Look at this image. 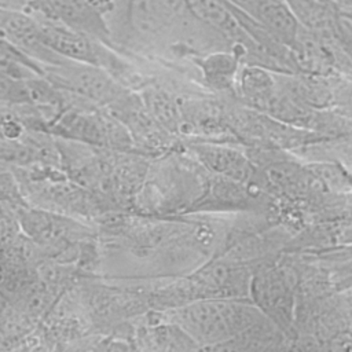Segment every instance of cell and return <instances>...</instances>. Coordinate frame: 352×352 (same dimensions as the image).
<instances>
[{
    "label": "cell",
    "mask_w": 352,
    "mask_h": 352,
    "mask_svg": "<svg viewBox=\"0 0 352 352\" xmlns=\"http://www.w3.org/2000/svg\"><path fill=\"white\" fill-rule=\"evenodd\" d=\"M158 312L198 346L235 338L270 322L248 298H198Z\"/></svg>",
    "instance_id": "cell-1"
},
{
    "label": "cell",
    "mask_w": 352,
    "mask_h": 352,
    "mask_svg": "<svg viewBox=\"0 0 352 352\" xmlns=\"http://www.w3.org/2000/svg\"><path fill=\"white\" fill-rule=\"evenodd\" d=\"M298 274L279 261L260 264L252 274L249 300L286 337H296Z\"/></svg>",
    "instance_id": "cell-2"
},
{
    "label": "cell",
    "mask_w": 352,
    "mask_h": 352,
    "mask_svg": "<svg viewBox=\"0 0 352 352\" xmlns=\"http://www.w3.org/2000/svg\"><path fill=\"white\" fill-rule=\"evenodd\" d=\"M19 220L34 242L56 253L69 252L91 239L88 226L47 209L22 208Z\"/></svg>",
    "instance_id": "cell-3"
},
{
    "label": "cell",
    "mask_w": 352,
    "mask_h": 352,
    "mask_svg": "<svg viewBox=\"0 0 352 352\" xmlns=\"http://www.w3.org/2000/svg\"><path fill=\"white\" fill-rule=\"evenodd\" d=\"M250 19L279 44L293 45L298 40L297 15L285 0H260Z\"/></svg>",
    "instance_id": "cell-4"
},
{
    "label": "cell",
    "mask_w": 352,
    "mask_h": 352,
    "mask_svg": "<svg viewBox=\"0 0 352 352\" xmlns=\"http://www.w3.org/2000/svg\"><path fill=\"white\" fill-rule=\"evenodd\" d=\"M38 34L43 47L51 52L85 65L96 62L89 40L81 33L56 25H43L38 26Z\"/></svg>",
    "instance_id": "cell-5"
},
{
    "label": "cell",
    "mask_w": 352,
    "mask_h": 352,
    "mask_svg": "<svg viewBox=\"0 0 352 352\" xmlns=\"http://www.w3.org/2000/svg\"><path fill=\"white\" fill-rule=\"evenodd\" d=\"M195 153L208 169L221 177L238 183H245L252 177L249 161L231 148L221 146H197Z\"/></svg>",
    "instance_id": "cell-6"
},
{
    "label": "cell",
    "mask_w": 352,
    "mask_h": 352,
    "mask_svg": "<svg viewBox=\"0 0 352 352\" xmlns=\"http://www.w3.org/2000/svg\"><path fill=\"white\" fill-rule=\"evenodd\" d=\"M0 30L21 47L44 48L40 41L38 25L23 14L0 10Z\"/></svg>",
    "instance_id": "cell-7"
},
{
    "label": "cell",
    "mask_w": 352,
    "mask_h": 352,
    "mask_svg": "<svg viewBox=\"0 0 352 352\" xmlns=\"http://www.w3.org/2000/svg\"><path fill=\"white\" fill-rule=\"evenodd\" d=\"M72 87L74 89H78L87 96L102 99L107 95H111L113 88L111 82L106 80V76H103L100 72H95L92 67H88L80 72H74L72 76Z\"/></svg>",
    "instance_id": "cell-8"
},
{
    "label": "cell",
    "mask_w": 352,
    "mask_h": 352,
    "mask_svg": "<svg viewBox=\"0 0 352 352\" xmlns=\"http://www.w3.org/2000/svg\"><path fill=\"white\" fill-rule=\"evenodd\" d=\"M0 201L11 202L15 205H25L18 180L3 161H0Z\"/></svg>",
    "instance_id": "cell-9"
},
{
    "label": "cell",
    "mask_w": 352,
    "mask_h": 352,
    "mask_svg": "<svg viewBox=\"0 0 352 352\" xmlns=\"http://www.w3.org/2000/svg\"><path fill=\"white\" fill-rule=\"evenodd\" d=\"M94 352H138L136 342L122 337H110L102 341Z\"/></svg>",
    "instance_id": "cell-10"
}]
</instances>
